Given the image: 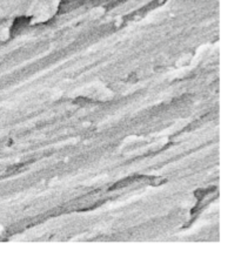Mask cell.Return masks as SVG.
Segmentation results:
<instances>
[{
  "instance_id": "6da1fadb",
  "label": "cell",
  "mask_w": 241,
  "mask_h": 264,
  "mask_svg": "<svg viewBox=\"0 0 241 264\" xmlns=\"http://www.w3.org/2000/svg\"><path fill=\"white\" fill-rule=\"evenodd\" d=\"M164 182H165V180L161 179V177H153V179L151 180V184L154 186V187H158V186H160V184H163Z\"/></svg>"
}]
</instances>
